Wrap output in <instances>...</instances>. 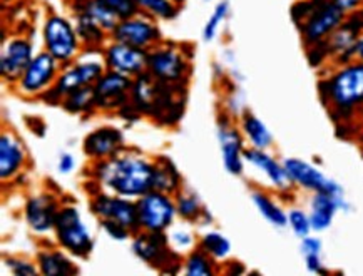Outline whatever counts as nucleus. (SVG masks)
Masks as SVG:
<instances>
[{
	"label": "nucleus",
	"instance_id": "f257e3e1",
	"mask_svg": "<svg viewBox=\"0 0 363 276\" xmlns=\"http://www.w3.org/2000/svg\"><path fill=\"white\" fill-rule=\"evenodd\" d=\"M92 175L106 193L138 199L152 189L155 161H149L143 154L121 151L113 158L96 161Z\"/></svg>",
	"mask_w": 363,
	"mask_h": 276
},
{
	"label": "nucleus",
	"instance_id": "f03ea898",
	"mask_svg": "<svg viewBox=\"0 0 363 276\" xmlns=\"http://www.w3.org/2000/svg\"><path fill=\"white\" fill-rule=\"evenodd\" d=\"M318 87L332 118L347 121L348 116L363 109V60L353 59L342 64Z\"/></svg>",
	"mask_w": 363,
	"mask_h": 276
},
{
	"label": "nucleus",
	"instance_id": "7ed1b4c3",
	"mask_svg": "<svg viewBox=\"0 0 363 276\" xmlns=\"http://www.w3.org/2000/svg\"><path fill=\"white\" fill-rule=\"evenodd\" d=\"M291 18L306 48L322 44L345 22L347 13L332 0H298L291 7Z\"/></svg>",
	"mask_w": 363,
	"mask_h": 276
},
{
	"label": "nucleus",
	"instance_id": "20e7f679",
	"mask_svg": "<svg viewBox=\"0 0 363 276\" xmlns=\"http://www.w3.org/2000/svg\"><path fill=\"white\" fill-rule=\"evenodd\" d=\"M54 233L59 246L69 255L77 256V258H86L91 255L94 240H92L89 228L82 221L77 206H60Z\"/></svg>",
	"mask_w": 363,
	"mask_h": 276
},
{
	"label": "nucleus",
	"instance_id": "39448f33",
	"mask_svg": "<svg viewBox=\"0 0 363 276\" xmlns=\"http://www.w3.org/2000/svg\"><path fill=\"white\" fill-rule=\"evenodd\" d=\"M104 72V60H102V62L101 60H81V62H72L66 65V69L59 74L54 86L40 97L44 101L55 104V102L62 101V97L67 96L69 92L76 91V89L94 86Z\"/></svg>",
	"mask_w": 363,
	"mask_h": 276
},
{
	"label": "nucleus",
	"instance_id": "423d86ee",
	"mask_svg": "<svg viewBox=\"0 0 363 276\" xmlns=\"http://www.w3.org/2000/svg\"><path fill=\"white\" fill-rule=\"evenodd\" d=\"M136 208L139 228L151 233H164L178 214L173 194H166L157 189L147 191L146 194L138 198Z\"/></svg>",
	"mask_w": 363,
	"mask_h": 276
},
{
	"label": "nucleus",
	"instance_id": "0eeeda50",
	"mask_svg": "<svg viewBox=\"0 0 363 276\" xmlns=\"http://www.w3.org/2000/svg\"><path fill=\"white\" fill-rule=\"evenodd\" d=\"M44 45L50 55L59 60L60 65L72 64L81 49V39H79L76 27L62 16H50L45 21L44 29Z\"/></svg>",
	"mask_w": 363,
	"mask_h": 276
},
{
	"label": "nucleus",
	"instance_id": "6e6552de",
	"mask_svg": "<svg viewBox=\"0 0 363 276\" xmlns=\"http://www.w3.org/2000/svg\"><path fill=\"white\" fill-rule=\"evenodd\" d=\"M59 65V60L50 55L48 50L35 54L16 84L18 92L29 97H40L45 94L57 81Z\"/></svg>",
	"mask_w": 363,
	"mask_h": 276
},
{
	"label": "nucleus",
	"instance_id": "1a4fd4ad",
	"mask_svg": "<svg viewBox=\"0 0 363 276\" xmlns=\"http://www.w3.org/2000/svg\"><path fill=\"white\" fill-rule=\"evenodd\" d=\"M91 211L101 221H116L124 224L136 235L141 231L138 219L136 201L113 193H97L91 199Z\"/></svg>",
	"mask_w": 363,
	"mask_h": 276
},
{
	"label": "nucleus",
	"instance_id": "9d476101",
	"mask_svg": "<svg viewBox=\"0 0 363 276\" xmlns=\"http://www.w3.org/2000/svg\"><path fill=\"white\" fill-rule=\"evenodd\" d=\"M133 253L139 260L149 266H155L162 271V266H167L166 273H171L169 265H179L181 258L169 248V238L164 233L138 231L133 238Z\"/></svg>",
	"mask_w": 363,
	"mask_h": 276
},
{
	"label": "nucleus",
	"instance_id": "9b49d317",
	"mask_svg": "<svg viewBox=\"0 0 363 276\" xmlns=\"http://www.w3.org/2000/svg\"><path fill=\"white\" fill-rule=\"evenodd\" d=\"M147 53L146 49L133 48L124 42L113 40L102 49V60L106 69L136 79L147 71Z\"/></svg>",
	"mask_w": 363,
	"mask_h": 276
},
{
	"label": "nucleus",
	"instance_id": "f8f14e48",
	"mask_svg": "<svg viewBox=\"0 0 363 276\" xmlns=\"http://www.w3.org/2000/svg\"><path fill=\"white\" fill-rule=\"evenodd\" d=\"M133 81L131 77L106 69L99 81L94 84L96 109L119 111L128 107L131 102Z\"/></svg>",
	"mask_w": 363,
	"mask_h": 276
},
{
	"label": "nucleus",
	"instance_id": "ddd939ff",
	"mask_svg": "<svg viewBox=\"0 0 363 276\" xmlns=\"http://www.w3.org/2000/svg\"><path fill=\"white\" fill-rule=\"evenodd\" d=\"M147 72L157 81L176 86L188 76V60L174 48H152L147 53Z\"/></svg>",
	"mask_w": 363,
	"mask_h": 276
},
{
	"label": "nucleus",
	"instance_id": "4468645a",
	"mask_svg": "<svg viewBox=\"0 0 363 276\" xmlns=\"http://www.w3.org/2000/svg\"><path fill=\"white\" fill-rule=\"evenodd\" d=\"M283 166H285L293 186H300V188L308 189L311 193L343 194V188L337 181L328 177L323 171H320L308 161L298 158H286L283 161Z\"/></svg>",
	"mask_w": 363,
	"mask_h": 276
},
{
	"label": "nucleus",
	"instance_id": "2eb2a0df",
	"mask_svg": "<svg viewBox=\"0 0 363 276\" xmlns=\"http://www.w3.org/2000/svg\"><path fill=\"white\" fill-rule=\"evenodd\" d=\"M113 40L124 42L133 48L151 50L161 42V32L151 18L141 17L139 12L136 16L121 18L118 27L113 31Z\"/></svg>",
	"mask_w": 363,
	"mask_h": 276
},
{
	"label": "nucleus",
	"instance_id": "dca6fc26",
	"mask_svg": "<svg viewBox=\"0 0 363 276\" xmlns=\"http://www.w3.org/2000/svg\"><path fill=\"white\" fill-rule=\"evenodd\" d=\"M218 143L225 170L233 176H241L245 171V138L228 118L218 123Z\"/></svg>",
	"mask_w": 363,
	"mask_h": 276
},
{
	"label": "nucleus",
	"instance_id": "f3484780",
	"mask_svg": "<svg viewBox=\"0 0 363 276\" xmlns=\"http://www.w3.org/2000/svg\"><path fill=\"white\" fill-rule=\"evenodd\" d=\"M32 59H34V48L29 39L16 37L6 42L0 54V74L4 81L17 84Z\"/></svg>",
	"mask_w": 363,
	"mask_h": 276
},
{
	"label": "nucleus",
	"instance_id": "a211bd4d",
	"mask_svg": "<svg viewBox=\"0 0 363 276\" xmlns=\"http://www.w3.org/2000/svg\"><path fill=\"white\" fill-rule=\"evenodd\" d=\"M59 211L60 204L55 199V196L50 193H40L30 196L27 199L24 218L32 231L37 233V235H45V233L54 231Z\"/></svg>",
	"mask_w": 363,
	"mask_h": 276
},
{
	"label": "nucleus",
	"instance_id": "6ab92c4d",
	"mask_svg": "<svg viewBox=\"0 0 363 276\" xmlns=\"http://www.w3.org/2000/svg\"><path fill=\"white\" fill-rule=\"evenodd\" d=\"M84 153L94 161L113 158L124 149V136L114 126H102L84 138Z\"/></svg>",
	"mask_w": 363,
	"mask_h": 276
},
{
	"label": "nucleus",
	"instance_id": "aec40b11",
	"mask_svg": "<svg viewBox=\"0 0 363 276\" xmlns=\"http://www.w3.org/2000/svg\"><path fill=\"white\" fill-rule=\"evenodd\" d=\"M245 161L256 167L259 172H263L269 181V184L278 191H288L293 186L290 177H288V172L283 166V162L277 161L272 154L267 153V149H246L245 151Z\"/></svg>",
	"mask_w": 363,
	"mask_h": 276
},
{
	"label": "nucleus",
	"instance_id": "412c9836",
	"mask_svg": "<svg viewBox=\"0 0 363 276\" xmlns=\"http://www.w3.org/2000/svg\"><path fill=\"white\" fill-rule=\"evenodd\" d=\"M347 201L343 194L332 193H313L310 201V221L311 228L316 233L327 231L332 226L335 216L342 208H345Z\"/></svg>",
	"mask_w": 363,
	"mask_h": 276
},
{
	"label": "nucleus",
	"instance_id": "4be33fe9",
	"mask_svg": "<svg viewBox=\"0 0 363 276\" xmlns=\"http://www.w3.org/2000/svg\"><path fill=\"white\" fill-rule=\"evenodd\" d=\"M27 153L24 144L13 133H4L0 138V177L12 181L26 165Z\"/></svg>",
	"mask_w": 363,
	"mask_h": 276
},
{
	"label": "nucleus",
	"instance_id": "5701e85b",
	"mask_svg": "<svg viewBox=\"0 0 363 276\" xmlns=\"http://www.w3.org/2000/svg\"><path fill=\"white\" fill-rule=\"evenodd\" d=\"M181 175L178 167L169 158L160 156L155 161V180H152V189L162 191L166 194H176L181 189Z\"/></svg>",
	"mask_w": 363,
	"mask_h": 276
},
{
	"label": "nucleus",
	"instance_id": "b1692460",
	"mask_svg": "<svg viewBox=\"0 0 363 276\" xmlns=\"http://www.w3.org/2000/svg\"><path fill=\"white\" fill-rule=\"evenodd\" d=\"M37 266L39 273L44 276H69L77 273L71 258L64 251L44 250L37 255Z\"/></svg>",
	"mask_w": 363,
	"mask_h": 276
},
{
	"label": "nucleus",
	"instance_id": "393cba45",
	"mask_svg": "<svg viewBox=\"0 0 363 276\" xmlns=\"http://www.w3.org/2000/svg\"><path fill=\"white\" fill-rule=\"evenodd\" d=\"M241 133L248 139L251 148L268 149L273 146V136L262 119H258L253 112H245L241 116Z\"/></svg>",
	"mask_w": 363,
	"mask_h": 276
},
{
	"label": "nucleus",
	"instance_id": "a878e982",
	"mask_svg": "<svg viewBox=\"0 0 363 276\" xmlns=\"http://www.w3.org/2000/svg\"><path fill=\"white\" fill-rule=\"evenodd\" d=\"M251 201L258 209V213L267 219V221L274 228H286L288 226V213L283 211L280 204L274 201L272 196L264 191H253L251 193Z\"/></svg>",
	"mask_w": 363,
	"mask_h": 276
},
{
	"label": "nucleus",
	"instance_id": "bb28decb",
	"mask_svg": "<svg viewBox=\"0 0 363 276\" xmlns=\"http://www.w3.org/2000/svg\"><path fill=\"white\" fill-rule=\"evenodd\" d=\"M76 12H82L89 16L97 26L102 27L106 32H109V34H113V31L121 22L118 13L111 11L109 7H106L104 4H101L99 0H82L81 4H77Z\"/></svg>",
	"mask_w": 363,
	"mask_h": 276
},
{
	"label": "nucleus",
	"instance_id": "cd10ccee",
	"mask_svg": "<svg viewBox=\"0 0 363 276\" xmlns=\"http://www.w3.org/2000/svg\"><path fill=\"white\" fill-rule=\"evenodd\" d=\"M60 106L69 114H87V112H92L96 109L94 86H86L69 92L67 96L62 97Z\"/></svg>",
	"mask_w": 363,
	"mask_h": 276
},
{
	"label": "nucleus",
	"instance_id": "c85d7f7f",
	"mask_svg": "<svg viewBox=\"0 0 363 276\" xmlns=\"http://www.w3.org/2000/svg\"><path fill=\"white\" fill-rule=\"evenodd\" d=\"M76 31L81 44H86L89 49H99L104 44L106 31L96 24L86 13L77 12L76 16Z\"/></svg>",
	"mask_w": 363,
	"mask_h": 276
},
{
	"label": "nucleus",
	"instance_id": "c756f323",
	"mask_svg": "<svg viewBox=\"0 0 363 276\" xmlns=\"http://www.w3.org/2000/svg\"><path fill=\"white\" fill-rule=\"evenodd\" d=\"M176 198V211H178V216L183 218L184 221H199V218L203 216V213L206 211L201 199L198 198L196 193L193 191L183 189L181 188L178 193L174 194Z\"/></svg>",
	"mask_w": 363,
	"mask_h": 276
},
{
	"label": "nucleus",
	"instance_id": "7c9ffc66",
	"mask_svg": "<svg viewBox=\"0 0 363 276\" xmlns=\"http://www.w3.org/2000/svg\"><path fill=\"white\" fill-rule=\"evenodd\" d=\"M216 263L201 248L191 251L184 260V275L188 276H213L216 273Z\"/></svg>",
	"mask_w": 363,
	"mask_h": 276
},
{
	"label": "nucleus",
	"instance_id": "2f4dec72",
	"mask_svg": "<svg viewBox=\"0 0 363 276\" xmlns=\"http://www.w3.org/2000/svg\"><path fill=\"white\" fill-rule=\"evenodd\" d=\"M198 248H201L204 253H208L215 261H225L231 253V243L220 231H208L204 233L199 240Z\"/></svg>",
	"mask_w": 363,
	"mask_h": 276
},
{
	"label": "nucleus",
	"instance_id": "473e14b6",
	"mask_svg": "<svg viewBox=\"0 0 363 276\" xmlns=\"http://www.w3.org/2000/svg\"><path fill=\"white\" fill-rule=\"evenodd\" d=\"M139 12L147 13L149 17L161 18V21H171L178 16V6L173 0H134Z\"/></svg>",
	"mask_w": 363,
	"mask_h": 276
},
{
	"label": "nucleus",
	"instance_id": "72a5a7b5",
	"mask_svg": "<svg viewBox=\"0 0 363 276\" xmlns=\"http://www.w3.org/2000/svg\"><path fill=\"white\" fill-rule=\"evenodd\" d=\"M228 16H230V2L228 0H221V2L216 4L215 11L211 12V16L206 21L203 29V39L206 42H211L216 39L218 32L223 27V24L226 22Z\"/></svg>",
	"mask_w": 363,
	"mask_h": 276
},
{
	"label": "nucleus",
	"instance_id": "f704fd0d",
	"mask_svg": "<svg viewBox=\"0 0 363 276\" xmlns=\"http://www.w3.org/2000/svg\"><path fill=\"white\" fill-rule=\"evenodd\" d=\"M288 226L291 228V231L300 238L308 236L313 228H311V221H310V214L305 213L303 209L300 208H291L290 213H288Z\"/></svg>",
	"mask_w": 363,
	"mask_h": 276
},
{
	"label": "nucleus",
	"instance_id": "c9c22d12",
	"mask_svg": "<svg viewBox=\"0 0 363 276\" xmlns=\"http://www.w3.org/2000/svg\"><path fill=\"white\" fill-rule=\"evenodd\" d=\"M6 266L16 276H32L39 273L37 263H32V261L26 258H18V256H9V258H6Z\"/></svg>",
	"mask_w": 363,
	"mask_h": 276
},
{
	"label": "nucleus",
	"instance_id": "e433bc0d",
	"mask_svg": "<svg viewBox=\"0 0 363 276\" xmlns=\"http://www.w3.org/2000/svg\"><path fill=\"white\" fill-rule=\"evenodd\" d=\"M99 2L104 4L106 7H109L111 11H114L121 18L133 17L139 12L134 0H99Z\"/></svg>",
	"mask_w": 363,
	"mask_h": 276
},
{
	"label": "nucleus",
	"instance_id": "4c0bfd02",
	"mask_svg": "<svg viewBox=\"0 0 363 276\" xmlns=\"http://www.w3.org/2000/svg\"><path fill=\"white\" fill-rule=\"evenodd\" d=\"M102 229L106 231V235L113 238L116 241H125L129 238L134 236V233L129 228H125L124 224L116 223V221H101Z\"/></svg>",
	"mask_w": 363,
	"mask_h": 276
},
{
	"label": "nucleus",
	"instance_id": "58836bf2",
	"mask_svg": "<svg viewBox=\"0 0 363 276\" xmlns=\"http://www.w3.org/2000/svg\"><path fill=\"white\" fill-rule=\"evenodd\" d=\"M301 255L305 256H313V255H322V250H323V243L320 238L316 236H305L301 238Z\"/></svg>",
	"mask_w": 363,
	"mask_h": 276
},
{
	"label": "nucleus",
	"instance_id": "ea45409f",
	"mask_svg": "<svg viewBox=\"0 0 363 276\" xmlns=\"http://www.w3.org/2000/svg\"><path fill=\"white\" fill-rule=\"evenodd\" d=\"M171 241H173L176 246L183 248V250H184V248H189V246L194 245L193 235H191V233H188V231H183V229H178V231H174L173 235H171Z\"/></svg>",
	"mask_w": 363,
	"mask_h": 276
},
{
	"label": "nucleus",
	"instance_id": "a19ab883",
	"mask_svg": "<svg viewBox=\"0 0 363 276\" xmlns=\"http://www.w3.org/2000/svg\"><path fill=\"white\" fill-rule=\"evenodd\" d=\"M332 2L340 9V11L345 12L347 16L363 7V0H332Z\"/></svg>",
	"mask_w": 363,
	"mask_h": 276
},
{
	"label": "nucleus",
	"instance_id": "79ce46f5",
	"mask_svg": "<svg viewBox=\"0 0 363 276\" xmlns=\"http://www.w3.org/2000/svg\"><path fill=\"white\" fill-rule=\"evenodd\" d=\"M74 166H76V161H74V156L69 153H62L59 156V162H57V167H59V172H62V175H69L74 170Z\"/></svg>",
	"mask_w": 363,
	"mask_h": 276
},
{
	"label": "nucleus",
	"instance_id": "37998d69",
	"mask_svg": "<svg viewBox=\"0 0 363 276\" xmlns=\"http://www.w3.org/2000/svg\"><path fill=\"white\" fill-rule=\"evenodd\" d=\"M355 59L363 60V34L360 39L357 42V48H355Z\"/></svg>",
	"mask_w": 363,
	"mask_h": 276
},
{
	"label": "nucleus",
	"instance_id": "c03bdc74",
	"mask_svg": "<svg viewBox=\"0 0 363 276\" xmlns=\"http://www.w3.org/2000/svg\"><path fill=\"white\" fill-rule=\"evenodd\" d=\"M362 154H363V148H362Z\"/></svg>",
	"mask_w": 363,
	"mask_h": 276
}]
</instances>
